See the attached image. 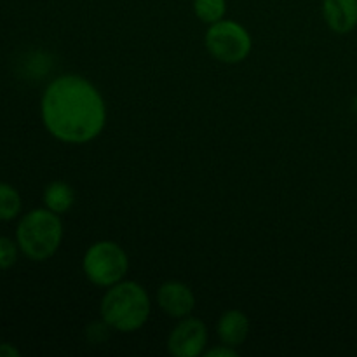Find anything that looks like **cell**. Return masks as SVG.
<instances>
[{
    "label": "cell",
    "instance_id": "cell-10",
    "mask_svg": "<svg viewBox=\"0 0 357 357\" xmlns=\"http://www.w3.org/2000/svg\"><path fill=\"white\" fill-rule=\"evenodd\" d=\"M44 204L56 215L70 211L75 204V192L66 181H52L44 190Z\"/></svg>",
    "mask_w": 357,
    "mask_h": 357
},
{
    "label": "cell",
    "instance_id": "cell-3",
    "mask_svg": "<svg viewBox=\"0 0 357 357\" xmlns=\"http://www.w3.org/2000/svg\"><path fill=\"white\" fill-rule=\"evenodd\" d=\"M63 241V222L51 209L42 208L26 213L16 229L20 251L33 261L54 257Z\"/></svg>",
    "mask_w": 357,
    "mask_h": 357
},
{
    "label": "cell",
    "instance_id": "cell-9",
    "mask_svg": "<svg viewBox=\"0 0 357 357\" xmlns=\"http://www.w3.org/2000/svg\"><path fill=\"white\" fill-rule=\"evenodd\" d=\"M216 333L222 344L237 349L246 342L250 335V319L241 310H227L216 324Z\"/></svg>",
    "mask_w": 357,
    "mask_h": 357
},
{
    "label": "cell",
    "instance_id": "cell-5",
    "mask_svg": "<svg viewBox=\"0 0 357 357\" xmlns=\"http://www.w3.org/2000/svg\"><path fill=\"white\" fill-rule=\"evenodd\" d=\"M204 44L209 54L225 65H237L244 61L253 47L250 31L237 21L225 17L209 24Z\"/></svg>",
    "mask_w": 357,
    "mask_h": 357
},
{
    "label": "cell",
    "instance_id": "cell-6",
    "mask_svg": "<svg viewBox=\"0 0 357 357\" xmlns=\"http://www.w3.org/2000/svg\"><path fill=\"white\" fill-rule=\"evenodd\" d=\"M208 328L201 319L183 317L167 338V349L176 357H199L206 352Z\"/></svg>",
    "mask_w": 357,
    "mask_h": 357
},
{
    "label": "cell",
    "instance_id": "cell-2",
    "mask_svg": "<svg viewBox=\"0 0 357 357\" xmlns=\"http://www.w3.org/2000/svg\"><path fill=\"white\" fill-rule=\"evenodd\" d=\"M152 310L150 296L142 284L121 281L107 288L101 300V319L119 333H135L146 324Z\"/></svg>",
    "mask_w": 357,
    "mask_h": 357
},
{
    "label": "cell",
    "instance_id": "cell-4",
    "mask_svg": "<svg viewBox=\"0 0 357 357\" xmlns=\"http://www.w3.org/2000/svg\"><path fill=\"white\" fill-rule=\"evenodd\" d=\"M82 271L87 281L94 286L110 288L126 279L129 271L128 253L114 241H98L87 248Z\"/></svg>",
    "mask_w": 357,
    "mask_h": 357
},
{
    "label": "cell",
    "instance_id": "cell-17",
    "mask_svg": "<svg viewBox=\"0 0 357 357\" xmlns=\"http://www.w3.org/2000/svg\"><path fill=\"white\" fill-rule=\"evenodd\" d=\"M354 112H356V115H357V98L354 100Z\"/></svg>",
    "mask_w": 357,
    "mask_h": 357
},
{
    "label": "cell",
    "instance_id": "cell-16",
    "mask_svg": "<svg viewBox=\"0 0 357 357\" xmlns=\"http://www.w3.org/2000/svg\"><path fill=\"white\" fill-rule=\"evenodd\" d=\"M21 352L10 344H0V357H20Z\"/></svg>",
    "mask_w": 357,
    "mask_h": 357
},
{
    "label": "cell",
    "instance_id": "cell-11",
    "mask_svg": "<svg viewBox=\"0 0 357 357\" xmlns=\"http://www.w3.org/2000/svg\"><path fill=\"white\" fill-rule=\"evenodd\" d=\"M21 211V195L13 185L0 181V222H10Z\"/></svg>",
    "mask_w": 357,
    "mask_h": 357
},
{
    "label": "cell",
    "instance_id": "cell-7",
    "mask_svg": "<svg viewBox=\"0 0 357 357\" xmlns=\"http://www.w3.org/2000/svg\"><path fill=\"white\" fill-rule=\"evenodd\" d=\"M157 303L166 316L173 319L188 317L195 309L194 291L180 281H167L157 289Z\"/></svg>",
    "mask_w": 357,
    "mask_h": 357
},
{
    "label": "cell",
    "instance_id": "cell-12",
    "mask_svg": "<svg viewBox=\"0 0 357 357\" xmlns=\"http://www.w3.org/2000/svg\"><path fill=\"white\" fill-rule=\"evenodd\" d=\"M192 7L197 20L206 24H213L225 17L227 0H194Z\"/></svg>",
    "mask_w": 357,
    "mask_h": 357
},
{
    "label": "cell",
    "instance_id": "cell-1",
    "mask_svg": "<svg viewBox=\"0 0 357 357\" xmlns=\"http://www.w3.org/2000/svg\"><path fill=\"white\" fill-rule=\"evenodd\" d=\"M40 115L52 138L82 145L98 138L107 126V103L91 80L68 73L45 87Z\"/></svg>",
    "mask_w": 357,
    "mask_h": 357
},
{
    "label": "cell",
    "instance_id": "cell-14",
    "mask_svg": "<svg viewBox=\"0 0 357 357\" xmlns=\"http://www.w3.org/2000/svg\"><path fill=\"white\" fill-rule=\"evenodd\" d=\"M110 330L112 328L101 319L100 323H93L89 328H87V338H89L91 344H101L103 340H107L108 331Z\"/></svg>",
    "mask_w": 357,
    "mask_h": 357
},
{
    "label": "cell",
    "instance_id": "cell-15",
    "mask_svg": "<svg viewBox=\"0 0 357 357\" xmlns=\"http://www.w3.org/2000/svg\"><path fill=\"white\" fill-rule=\"evenodd\" d=\"M204 354L208 357H237L239 352H237V349L230 347V345L222 344V345H218V347L209 349V351H206Z\"/></svg>",
    "mask_w": 357,
    "mask_h": 357
},
{
    "label": "cell",
    "instance_id": "cell-13",
    "mask_svg": "<svg viewBox=\"0 0 357 357\" xmlns=\"http://www.w3.org/2000/svg\"><path fill=\"white\" fill-rule=\"evenodd\" d=\"M17 243L10 241L9 237H0V271H7L17 261Z\"/></svg>",
    "mask_w": 357,
    "mask_h": 357
},
{
    "label": "cell",
    "instance_id": "cell-8",
    "mask_svg": "<svg viewBox=\"0 0 357 357\" xmlns=\"http://www.w3.org/2000/svg\"><path fill=\"white\" fill-rule=\"evenodd\" d=\"M323 16L335 33H351L357 26V0H323Z\"/></svg>",
    "mask_w": 357,
    "mask_h": 357
}]
</instances>
